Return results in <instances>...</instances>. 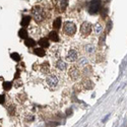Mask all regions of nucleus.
<instances>
[{"label": "nucleus", "mask_w": 127, "mask_h": 127, "mask_svg": "<svg viewBox=\"0 0 127 127\" xmlns=\"http://www.w3.org/2000/svg\"><path fill=\"white\" fill-rule=\"evenodd\" d=\"M66 59L69 62L76 61L77 60V52L75 50H69V52H68V54L66 56Z\"/></svg>", "instance_id": "423d86ee"}, {"label": "nucleus", "mask_w": 127, "mask_h": 127, "mask_svg": "<svg viewBox=\"0 0 127 127\" xmlns=\"http://www.w3.org/2000/svg\"><path fill=\"white\" fill-rule=\"evenodd\" d=\"M92 32V24L87 23V22H84L81 26H80V34L82 37H87Z\"/></svg>", "instance_id": "20e7f679"}, {"label": "nucleus", "mask_w": 127, "mask_h": 127, "mask_svg": "<svg viewBox=\"0 0 127 127\" xmlns=\"http://www.w3.org/2000/svg\"><path fill=\"white\" fill-rule=\"evenodd\" d=\"M32 14L37 23H40L44 19V10L41 6H35L32 10Z\"/></svg>", "instance_id": "f257e3e1"}, {"label": "nucleus", "mask_w": 127, "mask_h": 127, "mask_svg": "<svg viewBox=\"0 0 127 127\" xmlns=\"http://www.w3.org/2000/svg\"><path fill=\"white\" fill-rule=\"evenodd\" d=\"M39 45L41 46V48H48L49 47V39H47V38H42L40 39V41L38 42Z\"/></svg>", "instance_id": "1a4fd4ad"}, {"label": "nucleus", "mask_w": 127, "mask_h": 127, "mask_svg": "<svg viewBox=\"0 0 127 127\" xmlns=\"http://www.w3.org/2000/svg\"><path fill=\"white\" fill-rule=\"evenodd\" d=\"M31 22V16H29V15H24V16L23 17L22 19V23H20V24H22L23 26H26Z\"/></svg>", "instance_id": "2eb2a0df"}, {"label": "nucleus", "mask_w": 127, "mask_h": 127, "mask_svg": "<svg viewBox=\"0 0 127 127\" xmlns=\"http://www.w3.org/2000/svg\"><path fill=\"white\" fill-rule=\"evenodd\" d=\"M110 115H111V114H108L107 116H106V117H105V118H104V119L102 120V122H106V121H107V120L109 119V117H110Z\"/></svg>", "instance_id": "5701e85b"}, {"label": "nucleus", "mask_w": 127, "mask_h": 127, "mask_svg": "<svg viewBox=\"0 0 127 127\" xmlns=\"http://www.w3.org/2000/svg\"><path fill=\"white\" fill-rule=\"evenodd\" d=\"M86 65H87V59L86 57H80L78 59V66L83 67V66H86Z\"/></svg>", "instance_id": "f3484780"}, {"label": "nucleus", "mask_w": 127, "mask_h": 127, "mask_svg": "<svg viewBox=\"0 0 127 127\" xmlns=\"http://www.w3.org/2000/svg\"><path fill=\"white\" fill-rule=\"evenodd\" d=\"M4 96H2V95H0V104H3V102H4Z\"/></svg>", "instance_id": "4be33fe9"}, {"label": "nucleus", "mask_w": 127, "mask_h": 127, "mask_svg": "<svg viewBox=\"0 0 127 127\" xmlns=\"http://www.w3.org/2000/svg\"><path fill=\"white\" fill-rule=\"evenodd\" d=\"M56 67H57L59 70L63 71V70L66 69V63L63 61V60H58L57 63H56Z\"/></svg>", "instance_id": "9d476101"}, {"label": "nucleus", "mask_w": 127, "mask_h": 127, "mask_svg": "<svg viewBox=\"0 0 127 127\" xmlns=\"http://www.w3.org/2000/svg\"><path fill=\"white\" fill-rule=\"evenodd\" d=\"M53 26H54L55 30H59L61 28V18L57 17L54 22H53Z\"/></svg>", "instance_id": "dca6fc26"}, {"label": "nucleus", "mask_w": 127, "mask_h": 127, "mask_svg": "<svg viewBox=\"0 0 127 127\" xmlns=\"http://www.w3.org/2000/svg\"><path fill=\"white\" fill-rule=\"evenodd\" d=\"M24 44H25V46H28V47H34L35 45H36V41H34L33 39H25V41H24Z\"/></svg>", "instance_id": "a211bd4d"}, {"label": "nucleus", "mask_w": 127, "mask_h": 127, "mask_svg": "<svg viewBox=\"0 0 127 127\" xmlns=\"http://www.w3.org/2000/svg\"><path fill=\"white\" fill-rule=\"evenodd\" d=\"M18 36L20 37L22 39H28V33H26V31L24 29H22V30H19L18 32Z\"/></svg>", "instance_id": "6ab92c4d"}, {"label": "nucleus", "mask_w": 127, "mask_h": 127, "mask_svg": "<svg viewBox=\"0 0 127 127\" xmlns=\"http://www.w3.org/2000/svg\"><path fill=\"white\" fill-rule=\"evenodd\" d=\"M63 32H64V34L67 36H73L76 33V25L73 23L67 22V23H65L64 26H63Z\"/></svg>", "instance_id": "f03ea898"}, {"label": "nucleus", "mask_w": 127, "mask_h": 127, "mask_svg": "<svg viewBox=\"0 0 127 127\" xmlns=\"http://www.w3.org/2000/svg\"><path fill=\"white\" fill-rule=\"evenodd\" d=\"M11 86H12V83L11 82H9V81H5L3 82V87L5 91H9L10 88H11Z\"/></svg>", "instance_id": "aec40b11"}, {"label": "nucleus", "mask_w": 127, "mask_h": 127, "mask_svg": "<svg viewBox=\"0 0 127 127\" xmlns=\"http://www.w3.org/2000/svg\"><path fill=\"white\" fill-rule=\"evenodd\" d=\"M11 58H12L13 60H15V61H19L20 60V56H19L18 53H12V54H11Z\"/></svg>", "instance_id": "412c9836"}, {"label": "nucleus", "mask_w": 127, "mask_h": 127, "mask_svg": "<svg viewBox=\"0 0 127 127\" xmlns=\"http://www.w3.org/2000/svg\"><path fill=\"white\" fill-rule=\"evenodd\" d=\"M101 9V1L100 0H93L88 6V12L91 14H97Z\"/></svg>", "instance_id": "7ed1b4c3"}, {"label": "nucleus", "mask_w": 127, "mask_h": 127, "mask_svg": "<svg viewBox=\"0 0 127 127\" xmlns=\"http://www.w3.org/2000/svg\"><path fill=\"white\" fill-rule=\"evenodd\" d=\"M69 75L72 79H77L80 76V71H79L78 68H76V67H71L69 70Z\"/></svg>", "instance_id": "0eeeda50"}, {"label": "nucleus", "mask_w": 127, "mask_h": 127, "mask_svg": "<svg viewBox=\"0 0 127 127\" xmlns=\"http://www.w3.org/2000/svg\"><path fill=\"white\" fill-rule=\"evenodd\" d=\"M95 50H96V48H95V46L92 45V44H87V45L84 46V51L87 53H88V54H93L95 52Z\"/></svg>", "instance_id": "ddd939ff"}, {"label": "nucleus", "mask_w": 127, "mask_h": 127, "mask_svg": "<svg viewBox=\"0 0 127 127\" xmlns=\"http://www.w3.org/2000/svg\"><path fill=\"white\" fill-rule=\"evenodd\" d=\"M58 5H59V8L62 11H64L65 8L68 5V0H58Z\"/></svg>", "instance_id": "9b49d317"}, {"label": "nucleus", "mask_w": 127, "mask_h": 127, "mask_svg": "<svg viewBox=\"0 0 127 127\" xmlns=\"http://www.w3.org/2000/svg\"><path fill=\"white\" fill-rule=\"evenodd\" d=\"M94 32H95V34H96V35H100L103 32V25L100 23L96 24H95V26H94Z\"/></svg>", "instance_id": "f8f14e48"}, {"label": "nucleus", "mask_w": 127, "mask_h": 127, "mask_svg": "<svg viewBox=\"0 0 127 127\" xmlns=\"http://www.w3.org/2000/svg\"><path fill=\"white\" fill-rule=\"evenodd\" d=\"M46 82L50 87H54L58 84V78L55 75H49L46 78Z\"/></svg>", "instance_id": "39448f33"}, {"label": "nucleus", "mask_w": 127, "mask_h": 127, "mask_svg": "<svg viewBox=\"0 0 127 127\" xmlns=\"http://www.w3.org/2000/svg\"><path fill=\"white\" fill-rule=\"evenodd\" d=\"M34 53L36 55H38L39 57H44L45 54H46V52H45V50L43 48H36L34 50Z\"/></svg>", "instance_id": "4468645a"}, {"label": "nucleus", "mask_w": 127, "mask_h": 127, "mask_svg": "<svg viewBox=\"0 0 127 127\" xmlns=\"http://www.w3.org/2000/svg\"><path fill=\"white\" fill-rule=\"evenodd\" d=\"M48 39L51 40V41H53V42H59V36H58L57 32L52 31V32H50V33H49Z\"/></svg>", "instance_id": "6e6552de"}]
</instances>
